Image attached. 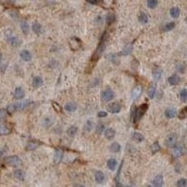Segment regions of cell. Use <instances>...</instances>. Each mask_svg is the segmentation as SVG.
Masks as SVG:
<instances>
[{
	"label": "cell",
	"mask_w": 187,
	"mask_h": 187,
	"mask_svg": "<svg viewBox=\"0 0 187 187\" xmlns=\"http://www.w3.org/2000/svg\"><path fill=\"white\" fill-rule=\"evenodd\" d=\"M37 146H39V143H37L36 141H29L28 143H27L25 149L27 151H33V150H35Z\"/></svg>",
	"instance_id": "f546056e"
},
{
	"label": "cell",
	"mask_w": 187,
	"mask_h": 187,
	"mask_svg": "<svg viewBox=\"0 0 187 187\" xmlns=\"http://www.w3.org/2000/svg\"><path fill=\"white\" fill-rule=\"evenodd\" d=\"M187 108L184 107L182 108V110L180 111V114H179V118L181 119V120H183V119H185L186 116H187Z\"/></svg>",
	"instance_id": "b9f144b4"
},
{
	"label": "cell",
	"mask_w": 187,
	"mask_h": 187,
	"mask_svg": "<svg viewBox=\"0 0 187 187\" xmlns=\"http://www.w3.org/2000/svg\"><path fill=\"white\" fill-rule=\"evenodd\" d=\"M77 131H78V127L76 125H72V126H70L67 129V135H69V137H74V136L76 135Z\"/></svg>",
	"instance_id": "1f68e13d"
},
{
	"label": "cell",
	"mask_w": 187,
	"mask_h": 187,
	"mask_svg": "<svg viewBox=\"0 0 187 187\" xmlns=\"http://www.w3.org/2000/svg\"><path fill=\"white\" fill-rule=\"evenodd\" d=\"M2 58H3V55H2V53H0V62H1V60H2Z\"/></svg>",
	"instance_id": "9f6ffc18"
},
{
	"label": "cell",
	"mask_w": 187,
	"mask_h": 187,
	"mask_svg": "<svg viewBox=\"0 0 187 187\" xmlns=\"http://www.w3.org/2000/svg\"><path fill=\"white\" fill-rule=\"evenodd\" d=\"M168 81L169 84H171V85H177V84L180 83L181 79H180V77L178 75H172V76L168 78Z\"/></svg>",
	"instance_id": "7402d4cb"
},
{
	"label": "cell",
	"mask_w": 187,
	"mask_h": 187,
	"mask_svg": "<svg viewBox=\"0 0 187 187\" xmlns=\"http://www.w3.org/2000/svg\"><path fill=\"white\" fill-rule=\"evenodd\" d=\"M154 185L155 187H163L164 184V178H163L162 175H157L155 176V178L154 179Z\"/></svg>",
	"instance_id": "5bb4252c"
},
{
	"label": "cell",
	"mask_w": 187,
	"mask_h": 187,
	"mask_svg": "<svg viewBox=\"0 0 187 187\" xmlns=\"http://www.w3.org/2000/svg\"><path fill=\"white\" fill-rule=\"evenodd\" d=\"M6 110H7V112H9V114H12L13 112H15V110H17L16 103H15V104H11V105H9Z\"/></svg>",
	"instance_id": "ab89813d"
},
{
	"label": "cell",
	"mask_w": 187,
	"mask_h": 187,
	"mask_svg": "<svg viewBox=\"0 0 187 187\" xmlns=\"http://www.w3.org/2000/svg\"><path fill=\"white\" fill-rule=\"evenodd\" d=\"M126 187H131V186H126Z\"/></svg>",
	"instance_id": "6f0895ef"
},
{
	"label": "cell",
	"mask_w": 187,
	"mask_h": 187,
	"mask_svg": "<svg viewBox=\"0 0 187 187\" xmlns=\"http://www.w3.org/2000/svg\"><path fill=\"white\" fill-rule=\"evenodd\" d=\"M94 179H96V182H98V183L104 182V181H105V175H104V173L102 172V171H99V170L96 171V174H94Z\"/></svg>",
	"instance_id": "44dd1931"
},
{
	"label": "cell",
	"mask_w": 187,
	"mask_h": 187,
	"mask_svg": "<svg viewBox=\"0 0 187 187\" xmlns=\"http://www.w3.org/2000/svg\"><path fill=\"white\" fill-rule=\"evenodd\" d=\"M133 138L138 142H141L145 139L144 136L142 135L141 133H138V132H135V133L133 134Z\"/></svg>",
	"instance_id": "4dcf8cb0"
},
{
	"label": "cell",
	"mask_w": 187,
	"mask_h": 187,
	"mask_svg": "<svg viewBox=\"0 0 187 187\" xmlns=\"http://www.w3.org/2000/svg\"><path fill=\"white\" fill-rule=\"evenodd\" d=\"M176 26V23L174 22H170V23H168L166 25L164 26V30L165 31H170V30L174 29Z\"/></svg>",
	"instance_id": "8d00e7d4"
},
{
	"label": "cell",
	"mask_w": 187,
	"mask_h": 187,
	"mask_svg": "<svg viewBox=\"0 0 187 187\" xmlns=\"http://www.w3.org/2000/svg\"><path fill=\"white\" fill-rule=\"evenodd\" d=\"M155 92H156V87H155V85H152V86H150L149 91H148V94H149L150 98H154V97Z\"/></svg>",
	"instance_id": "74e56055"
},
{
	"label": "cell",
	"mask_w": 187,
	"mask_h": 187,
	"mask_svg": "<svg viewBox=\"0 0 187 187\" xmlns=\"http://www.w3.org/2000/svg\"><path fill=\"white\" fill-rule=\"evenodd\" d=\"M101 97H102V100L103 101H106V102L110 101V100H112V98L114 97V93L110 89H107V90L102 92Z\"/></svg>",
	"instance_id": "5b68a950"
},
{
	"label": "cell",
	"mask_w": 187,
	"mask_h": 187,
	"mask_svg": "<svg viewBox=\"0 0 187 187\" xmlns=\"http://www.w3.org/2000/svg\"><path fill=\"white\" fill-rule=\"evenodd\" d=\"M107 166H108V168L110 169V170H111V171L115 170V168H116V166H117L116 159H114V158L108 159V162H107Z\"/></svg>",
	"instance_id": "2e32d148"
},
{
	"label": "cell",
	"mask_w": 187,
	"mask_h": 187,
	"mask_svg": "<svg viewBox=\"0 0 187 187\" xmlns=\"http://www.w3.org/2000/svg\"><path fill=\"white\" fill-rule=\"evenodd\" d=\"M108 115V112L106 111H99L98 112V114H97V116L99 117V118H103V117H106Z\"/></svg>",
	"instance_id": "f907efd6"
},
{
	"label": "cell",
	"mask_w": 187,
	"mask_h": 187,
	"mask_svg": "<svg viewBox=\"0 0 187 187\" xmlns=\"http://www.w3.org/2000/svg\"><path fill=\"white\" fill-rule=\"evenodd\" d=\"M180 98H181L182 102H186L187 100V90L186 89H182L180 92Z\"/></svg>",
	"instance_id": "60d3db41"
},
{
	"label": "cell",
	"mask_w": 187,
	"mask_h": 187,
	"mask_svg": "<svg viewBox=\"0 0 187 187\" xmlns=\"http://www.w3.org/2000/svg\"><path fill=\"white\" fill-rule=\"evenodd\" d=\"M7 113H8V112H7V110H5V108H0V121L6 118Z\"/></svg>",
	"instance_id": "7dc6e473"
},
{
	"label": "cell",
	"mask_w": 187,
	"mask_h": 187,
	"mask_svg": "<svg viewBox=\"0 0 187 187\" xmlns=\"http://www.w3.org/2000/svg\"><path fill=\"white\" fill-rule=\"evenodd\" d=\"M106 40H107V34L105 33L101 37V40H100L99 44H98L96 52H94L93 56H92V61H94V62L98 61V59H99L102 54H103L105 49H106Z\"/></svg>",
	"instance_id": "6da1fadb"
},
{
	"label": "cell",
	"mask_w": 187,
	"mask_h": 187,
	"mask_svg": "<svg viewBox=\"0 0 187 187\" xmlns=\"http://www.w3.org/2000/svg\"><path fill=\"white\" fill-rule=\"evenodd\" d=\"M52 105H53V108H54V110H55L56 112H61L62 111V108H61V106L58 104V103H56V102H53L52 103Z\"/></svg>",
	"instance_id": "f6af8a7d"
},
{
	"label": "cell",
	"mask_w": 187,
	"mask_h": 187,
	"mask_svg": "<svg viewBox=\"0 0 187 187\" xmlns=\"http://www.w3.org/2000/svg\"><path fill=\"white\" fill-rule=\"evenodd\" d=\"M180 13H181V11H180L179 8H177V7H173V8L170 9V16L172 18H178L180 16Z\"/></svg>",
	"instance_id": "4316f807"
},
{
	"label": "cell",
	"mask_w": 187,
	"mask_h": 187,
	"mask_svg": "<svg viewBox=\"0 0 187 187\" xmlns=\"http://www.w3.org/2000/svg\"><path fill=\"white\" fill-rule=\"evenodd\" d=\"M32 30L37 34H40L42 32V26L39 23H34L32 25Z\"/></svg>",
	"instance_id": "f1b7e54d"
},
{
	"label": "cell",
	"mask_w": 187,
	"mask_h": 187,
	"mask_svg": "<svg viewBox=\"0 0 187 187\" xmlns=\"http://www.w3.org/2000/svg\"><path fill=\"white\" fill-rule=\"evenodd\" d=\"M11 132V127L7 124H0V136L9 135Z\"/></svg>",
	"instance_id": "ba28073f"
},
{
	"label": "cell",
	"mask_w": 187,
	"mask_h": 187,
	"mask_svg": "<svg viewBox=\"0 0 187 187\" xmlns=\"http://www.w3.org/2000/svg\"><path fill=\"white\" fill-rule=\"evenodd\" d=\"M148 110V105L143 104L141 107H139L137 110L135 111V121H139L140 118L143 116L145 111Z\"/></svg>",
	"instance_id": "277c9868"
},
{
	"label": "cell",
	"mask_w": 187,
	"mask_h": 187,
	"mask_svg": "<svg viewBox=\"0 0 187 187\" xmlns=\"http://www.w3.org/2000/svg\"><path fill=\"white\" fill-rule=\"evenodd\" d=\"M20 56H21V58L23 61H25V62H28V61L32 59V54L28 50H23L22 52L20 53Z\"/></svg>",
	"instance_id": "30bf717a"
},
{
	"label": "cell",
	"mask_w": 187,
	"mask_h": 187,
	"mask_svg": "<svg viewBox=\"0 0 187 187\" xmlns=\"http://www.w3.org/2000/svg\"><path fill=\"white\" fill-rule=\"evenodd\" d=\"M32 84H33V86L35 87V88H39V87H40V86H42V84H43L42 78L39 77V76L35 77V78L33 79V81H32Z\"/></svg>",
	"instance_id": "ac0fdd59"
},
{
	"label": "cell",
	"mask_w": 187,
	"mask_h": 187,
	"mask_svg": "<svg viewBox=\"0 0 187 187\" xmlns=\"http://www.w3.org/2000/svg\"><path fill=\"white\" fill-rule=\"evenodd\" d=\"M138 21L140 22L141 23H147L148 21H149L147 14L144 13V12H141L140 14H139V16H138Z\"/></svg>",
	"instance_id": "836d02e7"
},
{
	"label": "cell",
	"mask_w": 187,
	"mask_h": 187,
	"mask_svg": "<svg viewBox=\"0 0 187 187\" xmlns=\"http://www.w3.org/2000/svg\"><path fill=\"white\" fill-rule=\"evenodd\" d=\"M177 70H178L180 73H183V72H184V70H185L184 65H182V64L177 65Z\"/></svg>",
	"instance_id": "c3c4849f"
},
{
	"label": "cell",
	"mask_w": 187,
	"mask_h": 187,
	"mask_svg": "<svg viewBox=\"0 0 187 187\" xmlns=\"http://www.w3.org/2000/svg\"><path fill=\"white\" fill-rule=\"evenodd\" d=\"M9 43L11 44L12 46H19V44H20V39H19V37H15V36H11V37H9Z\"/></svg>",
	"instance_id": "484cf974"
},
{
	"label": "cell",
	"mask_w": 187,
	"mask_h": 187,
	"mask_svg": "<svg viewBox=\"0 0 187 187\" xmlns=\"http://www.w3.org/2000/svg\"><path fill=\"white\" fill-rule=\"evenodd\" d=\"M75 187H85V186L81 185V184H76V185H75Z\"/></svg>",
	"instance_id": "11a10c76"
},
{
	"label": "cell",
	"mask_w": 187,
	"mask_h": 187,
	"mask_svg": "<svg viewBox=\"0 0 187 187\" xmlns=\"http://www.w3.org/2000/svg\"><path fill=\"white\" fill-rule=\"evenodd\" d=\"M183 147L182 145H177L175 147H173L172 150V156L174 158H179L183 154Z\"/></svg>",
	"instance_id": "52a82bcc"
},
{
	"label": "cell",
	"mask_w": 187,
	"mask_h": 187,
	"mask_svg": "<svg viewBox=\"0 0 187 187\" xmlns=\"http://www.w3.org/2000/svg\"><path fill=\"white\" fill-rule=\"evenodd\" d=\"M151 151L152 154H155V152L160 151V145H159L158 142H154V143L151 146Z\"/></svg>",
	"instance_id": "f35d334b"
},
{
	"label": "cell",
	"mask_w": 187,
	"mask_h": 187,
	"mask_svg": "<svg viewBox=\"0 0 187 187\" xmlns=\"http://www.w3.org/2000/svg\"><path fill=\"white\" fill-rule=\"evenodd\" d=\"M62 159H63V151L60 149H56L55 154H54V163L56 165H58L62 161Z\"/></svg>",
	"instance_id": "4fadbf2b"
},
{
	"label": "cell",
	"mask_w": 187,
	"mask_h": 187,
	"mask_svg": "<svg viewBox=\"0 0 187 187\" xmlns=\"http://www.w3.org/2000/svg\"><path fill=\"white\" fill-rule=\"evenodd\" d=\"M110 150L111 152H114V154H116V152H119L121 150V146L120 144L118 143V142H113V143H111L110 146Z\"/></svg>",
	"instance_id": "cb8c5ba5"
},
{
	"label": "cell",
	"mask_w": 187,
	"mask_h": 187,
	"mask_svg": "<svg viewBox=\"0 0 187 187\" xmlns=\"http://www.w3.org/2000/svg\"><path fill=\"white\" fill-rule=\"evenodd\" d=\"M115 135H116V132H115L114 129H112V128H108L106 131H105V138H106L107 139H108V140H111L112 138H114L115 137Z\"/></svg>",
	"instance_id": "9a60e30c"
},
{
	"label": "cell",
	"mask_w": 187,
	"mask_h": 187,
	"mask_svg": "<svg viewBox=\"0 0 187 187\" xmlns=\"http://www.w3.org/2000/svg\"><path fill=\"white\" fill-rule=\"evenodd\" d=\"M165 115L168 119H172V118L176 117L177 110H175V108H168V110H166V111H165Z\"/></svg>",
	"instance_id": "e0dca14e"
},
{
	"label": "cell",
	"mask_w": 187,
	"mask_h": 187,
	"mask_svg": "<svg viewBox=\"0 0 187 187\" xmlns=\"http://www.w3.org/2000/svg\"><path fill=\"white\" fill-rule=\"evenodd\" d=\"M14 94V97L16 98V99H22V98L25 97V93L22 87H17V88H15L14 94Z\"/></svg>",
	"instance_id": "7c38bea8"
},
{
	"label": "cell",
	"mask_w": 187,
	"mask_h": 187,
	"mask_svg": "<svg viewBox=\"0 0 187 187\" xmlns=\"http://www.w3.org/2000/svg\"><path fill=\"white\" fill-rule=\"evenodd\" d=\"M121 108H122L121 104L118 103V102H114V103H112L108 106V110H110L111 113H118V112H120Z\"/></svg>",
	"instance_id": "9c48e42d"
},
{
	"label": "cell",
	"mask_w": 187,
	"mask_h": 187,
	"mask_svg": "<svg viewBox=\"0 0 187 187\" xmlns=\"http://www.w3.org/2000/svg\"><path fill=\"white\" fill-rule=\"evenodd\" d=\"M54 123V119L53 117H45L43 119V125H45L46 127H50L51 125H53Z\"/></svg>",
	"instance_id": "83f0119b"
},
{
	"label": "cell",
	"mask_w": 187,
	"mask_h": 187,
	"mask_svg": "<svg viewBox=\"0 0 187 187\" xmlns=\"http://www.w3.org/2000/svg\"><path fill=\"white\" fill-rule=\"evenodd\" d=\"M103 130H104V124H99L96 127V132L100 134V133H102V131H103Z\"/></svg>",
	"instance_id": "681fc988"
},
{
	"label": "cell",
	"mask_w": 187,
	"mask_h": 187,
	"mask_svg": "<svg viewBox=\"0 0 187 187\" xmlns=\"http://www.w3.org/2000/svg\"><path fill=\"white\" fill-rule=\"evenodd\" d=\"M11 16L13 17V18H15V19L18 18V14H17L16 12H11Z\"/></svg>",
	"instance_id": "f5cc1de1"
},
{
	"label": "cell",
	"mask_w": 187,
	"mask_h": 187,
	"mask_svg": "<svg viewBox=\"0 0 187 187\" xmlns=\"http://www.w3.org/2000/svg\"><path fill=\"white\" fill-rule=\"evenodd\" d=\"M69 46H70V49L72 51H78L81 48L83 42H81V40L80 39L74 37H71L69 39Z\"/></svg>",
	"instance_id": "3957f363"
},
{
	"label": "cell",
	"mask_w": 187,
	"mask_h": 187,
	"mask_svg": "<svg viewBox=\"0 0 187 187\" xmlns=\"http://www.w3.org/2000/svg\"><path fill=\"white\" fill-rule=\"evenodd\" d=\"M157 5H158V2L156 1V0H150V1L147 2V6L150 9H155Z\"/></svg>",
	"instance_id": "7bdbcfd3"
},
{
	"label": "cell",
	"mask_w": 187,
	"mask_h": 187,
	"mask_svg": "<svg viewBox=\"0 0 187 187\" xmlns=\"http://www.w3.org/2000/svg\"><path fill=\"white\" fill-rule=\"evenodd\" d=\"M116 187H123V185H122L121 182H119L118 181H116Z\"/></svg>",
	"instance_id": "db71d44e"
},
{
	"label": "cell",
	"mask_w": 187,
	"mask_h": 187,
	"mask_svg": "<svg viewBox=\"0 0 187 187\" xmlns=\"http://www.w3.org/2000/svg\"><path fill=\"white\" fill-rule=\"evenodd\" d=\"M106 57H107V59H108V61H110V62H113V63H115V64H118V63H119V61H118L119 59H118V57H117L116 54L110 53V54H108Z\"/></svg>",
	"instance_id": "e575fe53"
},
{
	"label": "cell",
	"mask_w": 187,
	"mask_h": 187,
	"mask_svg": "<svg viewBox=\"0 0 187 187\" xmlns=\"http://www.w3.org/2000/svg\"><path fill=\"white\" fill-rule=\"evenodd\" d=\"M166 146L169 148H173L176 146L177 143V136L175 134H170L168 136V138L166 139Z\"/></svg>",
	"instance_id": "8992f818"
},
{
	"label": "cell",
	"mask_w": 187,
	"mask_h": 187,
	"mask_svg": "<svg viewBox=\"0 0 187 187\" xmlns=\"http://www.w3.org/2000/svg\"><path fill=\"white\" fill-rule=\"evenodd\" d=\"M65 110L67 112H73L77 110V105L73 103V102H69V103L65 105Z\"/></svg>",
	"instance_id": "603a6c76"
},
{
	"label": "cell",
	"mask_w": 187,
	"mask_h": 187,
	"mask_svg": "<svg viewBox=\"0 0 187 187\" xmlns=\"http://www.w3.org/2000/svg\"><path fill=\"white\" fill-rule=\"evenodd\" d=\"M5 163L7 165L11 166H19L23 164V161L20 159L18 156L16 155H12V156H9L5 159Z\"/></svg>",
	"instance_id": "7a4b0ae2"
},
{
	"label": "cell",
	"mask_w": 187,
	"mask_h": 187,
	"mask_svg": "<svg viewBox=\"0 0 187 187\" xmlns=\"http://www.w3.org/2000/svg\"><path fill=\"white\" fill-rule=\"evenodd\" d=\"M152 75H154V79L155 81H158L162 76V69L160 67H156L152 70Z\"/></svg>",
	"instance_id": "d4e9b609"
},
{
	"label": "cell",
	"mask_w": 187,
	"mask_h": 187,
	"mask_svg": "<svg viewBox=\"0 0 187 187\" xmlns=\"http://www.w3.org/2000/svg\"><path fill=\"white\" fill-rule=\"evenodd\" d=\"M94 127V122L92 120H87L85 124H84V129L86 131H91Z\"/></svg>",
	"instance_id": "d590c367"
},
{
	"label": "cell",
	"mask_w": 187,
	"mask_h": 187,
	"mask_svg": "<svg viewBox=\"0 0 187 187\" xmlns=\"http://www.w3.org/2000/svg\"><path fill=\"white\" fill-rule=\"evenodd\" d=\"M30 105V101L29 100H23L22 102H19V103H16V107L18 110H25L26 107H28Z\"/></svg>",
	"instance_id": "d6986e66"
},
{
	"label": "cell",
	"mask_w": 187,
	"mask_h": 187,
	"mask_svg": "<svg viewBox=\"0 0 187 187\" xmlns=\"http://www.w3.org/2000/svg\"><path fill=\"white\" fill-rule=\"evenodd\" d=\"M20 26H21V29H22V31L23 34H27L29 31V25H28V23H27L25 21H23L21 22V23H20Z\"/></svg>",
	"instance_id": "d6a6232c"
},
{
	"label": "cell",
	"mask_w": 187,
	"mask_h": 187,
	"mask_svg": "<svg viewBox=\"0 0 187 187\" xmlns=\"http://www.w3.org/2000/svg\"><path fill=\"white\" fill-rule=\"evenodd\" d=\"M14 177L20 181H23L25 179V173L22 169H16L14 171Z\"/></svg>",
	"instance_id": "ffe728a7"
},
{
	"label": "cell",
	"mask_w": 187,
	"mask_h": 187,
	"mask_svg": "<svg viewBox=\"0 0 187 187\" xmlns=\"http://www.w3.org/2000/svg\"><path fill=\"white\" fill-rule=\"evenodd\" d=\"M130 52H131V47H129L128 49H127V47H126V48H125V49L123 51V52H122V53H123L122 54L125 55V54H129V53H130Z\"/></svg>",
	"instance_id": "816d5d0a"
},
{
	"label": "cell",
	"mask_w": 187,
	"mask_h": 187,
	"mask_svg": "<svg viewBox=\"0 0 187 187\" xmlns=\"http://www.w3.org/2000/svg\"><path fill=\"white\" fill-rule=\"evenodd\" d=\"M115 21V16L113 14H108L107 17H106V22L108 25H110Z\"/></svg>",
	"instance_id": "ee69618b"
},
{
	"label": "cell",
	"mask_w": 187,
	"mask_h": 187,
	"mask_svg": "<svg viewBox=\"0 0 187 187\" xmlns=\"http://www.w3.org/2000/svg\"><path fill=\"white\" fill-rule=\"evenodd\" d=\"M141 93H142V87L140 85L136 86L133 89V91H132V93H131L132 99H133V100L137 99V98L141 94Z\"/></svg>",
	"instance_id": "8fae6325"
},
{
	"label": "cell",
	"mask_w": 187,
	"mask_h": 187,
	"mask_svg": "<svg viewBox=\"0 0 187 187\" xmlns=\"http://www.w3.org/2000/svg\"><path fill=\"white\" fill-rule=\"evenodd\" d=\"M177 186L178 187H186V180L184 178L180 179L178 182H177Z\"/></svg>",
	"instance_id": "bcb514c9"
}]
</instances>
